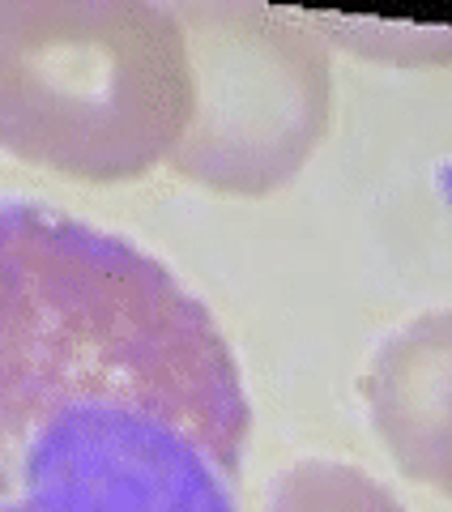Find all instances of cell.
Instances as JSON below:
<instances>
[{
  "mask_svg": "<svg viewBox=\"0 0 452 512\" xmlns=\"http://www.w3.org/2000/svg\"><path fill=\"white\" fill-rule=\"evenodd\" d=\"M363 397L371 427L406 478L452 500V308L384 338L367 363Z\"/></svg>",
  "mask_w": 452,
  "mask_h": 512,
  "instance_id": "obj_4",
  "label": "cell"
},
{
  "mask_svg": "<svg viewBox=\"0 0 452 512\" xmlns=\"http://www.w3.org/2000/svg\"><path fill=\"white\" fill-rule=\"evenodd\" d=\"M248 436L235 350L158 256L0 201V512H235Z\"/></svg>",
  "mask_w": 452,
  "mask_h": 512,
  "instance_id": "obj_1",
  "label": "cell"
},
{
  "mask_svg": "<svg viewBox=\"0 0 452 512\" xmlns=\"http://www.w3.org/2000/svg\"><path fill=\"white\" fill-rule=\"evenodd\" d=\"M265 512H406L371 474L346 461H295L278 474Z\"/></svg>",
  "mask_w": 452,
  "mask_h": 512,
  "instance_id": "obj_5",
  "label": "cell"
},
{
  "mask_svg": "<svg viewBox=\"0 0 452 512\" xmlns=\"http://www.w3.org/2000/svg\"><path fill=\"white\" fill-rule=\"evenodd\" d=\"M192 116L180 13L145 0H0V150L77 184L167 163Z\"/></svg>",
  "mask_w": 452,
  "mask_h": 512,
  "instance_id": "obj_2",
  "label": "cell"
},
{
  "mask_svg": "<svg viewBox=\"0 0 452 512\" xmlns=\"http://www.w3.org/2000/svg\"><path fill=\"white\" fill-rule=\"evenodd\" d=\"M188 35L192 116L167 158L175 175L265 197L290 184L333 116V73L320 39L282 9L175 5Z\"/></svg>",
  "mask_w": 452,
  "mask_h": 512,
  "instance_id": "obj_3",
  "label": "cell"
}]
</instances>
